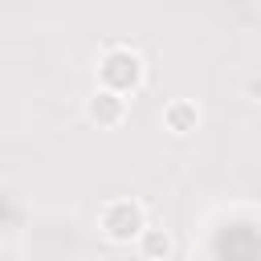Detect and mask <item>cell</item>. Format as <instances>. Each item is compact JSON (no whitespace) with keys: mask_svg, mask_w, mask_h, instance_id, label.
I'll return each mask as SVG.
<instances>
[{"mask_svg":"<svg viewBox=\"0 0 261 261\" xmlns=\"http://www.w3.org/2000/svg\"><path fill=\"white\" fill-rule=\"evenodd\" d=\"M143 77H147V65L130 45H106V53L98 57V86L110 94L130 98L143 86Z\"/></svg>","mask_w":261,"mask_h":261,"instance_id":"6da1fadb","label":"cell"},{"mask_svg":"<svg viewBox=\"0 0 261 261\" xmlns=\"http://www.w3.org/2000/svg\"><path fill=\"white\" fill-rule=\"evenodd\" d=\"M143 228H147V212H143L139 200L118 196V200H106L98 208V232L110 245H130V241H139Z\"/></svg>","mask_w":261,"mask_h":261,"instance_id":"7a4b0ae2","label":"cell"},{"mask_svg":"<svg viewBox=\"0 0 261 261\" xmlns=\"http://www.w3.org/2000/svg\"><path fill=\"white\" fill-rule=\"evenodd\" d=\"M126 114H130V102L122 98V94H110V90H94L90 98H86V118L94 122V126H102V130H114V126H122L126 122Z\"/></svg>","mask_w":261,"mask_h":261,"instance_id":"3957f363","label":"cell"},{"mask_svg":"<svg viewBox=\"0 0 261 261\" xmlns=\"http://www.w3.org/2000/svg\"><path fill=\"white\" fill-rule=\"evenodd\" d=\"M159 118H163V126H167L171 135H179V139H184V135H192V130L200 126V106H196L192 98H171V102L163 106V114H159Z\"/></svg>","mask_w":261,"mask_h":261,"instance_id":"277c9868","label":"cell"},{"mask_svg":"<svg viewBox=\"0 0 261 261\" xmlns=\"http://www.w3.org/2000/svg\"><path fill=\"white\" fill-rule=\"evenodd\" d=\"M139 253L147 257V261H167L171 253H175V241H171V232L167 228H159V224H147L143 232H139Z\"/></svg>","mask_w":261,"mask_h":261,"instance_id":"5b68a950","label":"cell"}]
</instances>
